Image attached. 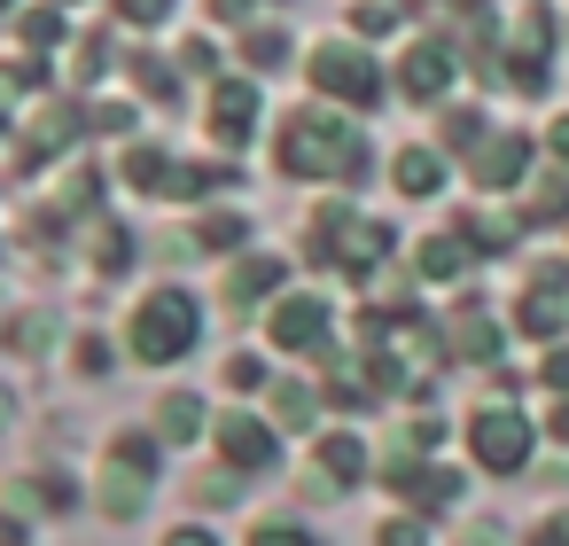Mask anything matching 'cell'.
Instances as JSON below:
<instances>
[{
	"mask_svg": "<svg viewBox=\"0 0 569 546\" xmlns=\"http://www.w3.org/2000/svg\"><path fill=\"white\" fill-rule=\"evenodd\" d=\"M219 453H227L234 468H266V460H273V429L234 406V414H219Z\"/></svg>",
	"mask_w": 569,
	"mask_h": 546,
	"instance_id": "obj_8",
	"label": "cell"
},
{
	"mask_svg": "<svg viewBox=\"0 0 569 546\" xmlns=\"http://www.w3.org/2000/svg\"><path fill=\"white\" fill-rule=\"evenodd\" d=\"M126 126H133L126 102H102V110H94V133H126Z\"/></svg>",
	"mask_w": 569,
	"mask_h": 546,
	"instance_id": "obj_28",
	"label": "cell"
},
{
	"mask_svg": "<svg viewBox=\"0 0 569 546\" xmlns=\"http://www.w3.org/2000/svg\"><path fill=\"white\" fill-rule=\"evenodd\" d=\"M266 289H281V258H234V266H227V305H234V312L258 305Z\"/></svg>",
	"mask_w": 569,
	"mask_h": 546,
	"instance_id": "obj_12",
	"label": "cell"
},
{
	"mask_svg": "<svg viewBox=\"0 0 569 546\" xmlns=\"http://www.w3.org/2000/svg\"><path fill=\"white\" fill-rule=\"evenodd\" d=\"M211 9H219L227 24H242V17H250V0H211Z\"/></svg>",
	"mask_w": 569,
	"mask_h": 546,
	"instance_id": "obj_35",
	"label": "cell"
},
{
	"mask_svg": "<svg viewBox=\"0 0 569 546\" xmlns=\"http://www.w3.org/2000/svg\"><path fill=\"white\" fill-rule=\"evenodd\" d=\"M390 250V227H375V219H351V211H320V227H312V258L320 266H351V274H367L375 258Z\"/></svg>",
	"mask_w": 569,
	"mask_h": 546,
	"instance_id": "obj_3",
	"label": "cell"
},
{
	"mask_svg": "<svg viewBox=\"0 0 569 546\" xmlns=\"http://www.w3.org/2000/svg\"><path fill=\"white\" fill-rule=\"evenodd\" d=\"M522 328H530V336H553V328H561V289H530V297H522Z\"/></svg>",
	"mask_w": 569,
	"mask_h": 546,
	"instance_id": "obj_17",
	"label": "cell"
},
{
	"mask_svg": "<svg viewBox=\"0 0 569 546\" xmlns=\"http://www.w3.org/2000/svg\"><path fill=\"white\" fill-rule=\"evenodd\" d=\"M273 344H281V351H328V305H320V297H281Z\"/></svg>",
	"mask_w": 569,
	"mask_h": 546,
	"instance_id": "obj_7",
	"label": "cell"
},
{
	"mask_svg": "<svg viewBox=\"0 0 569 546\" xmlns=\"http://www.w3.org/2000/svg\"><path fill=\"white\" fill-rule=\"evenodd\" d=\"M149 484H157V445L149 437H118L110 445V468H102V515H141V499H149Z\"/></svg>",
	"mask_w": 569,
	"mask_h": 546,
	"instance_id": "obj_4",
	"label": "cell"
},
{
	"mask_svg": "<svg viewBox=\"0 0 569 546\" xmlns=\"http://www.w3.org/2000/svg\"><path fill=\"white\" fill-rule=\"evenodd\" d=\"M553 157L569 165V118H553Z\"/></svg>",
	"mask_w": 569,
	"mask_h": 546,
	"instance_id": "obj_36",
	"label": "cell"
},
{
	"mask_svg": "<svg viewBox=\"0 0 569 546\" xmlns=\"http://www.w3.org/2000/svg\"><path fill=\"white\" fill-rule=\"evenodd\" d=\"M406 492H413V499H421V507H445V499H452V492H460V484H452V476H445V468H429V476H406Z\"/></svg>",
	"mask_w": 569,
	"mask_h": 546,
	"instance_id": "obj_22",
	"label": "cell"
},
{
	"mask_svg": "<svg viewBox=\"0 0 569 546\" xmlns=\"http://www.w3.org/2000/svg\"><path fill=\"white\" fill-rule=\"evenodd\" d=\"M126 180H133V188H172L164 149H133V157H126Z\"/></svg>",
	"mask_w": 569,
	"mask_h": 546,
	"instance_id": "obj_20",
	"label": "cell"
},
{
	"mask_svg": "<svg viewBox=\"0 0 569 546\" xmlns=\"http://www.w3.org/2000/svg\"><path fill=\"white\" fill-rule=\"evenodd\" d=\"M546 390H569V344L546 351Z\"/></svg>",
	"mask_w": 569,
	"mask_h": 546,
	"instance_id": "obj_30",
	"label": "cell"
},
{
	"mask_svg": "<svg viewBox=\"0 0 569 546\" xmlns=\"http://www.w3.org/2000/svg\"><path fill=\"white\" fill-rule=\"evenodd\" d=\"M196 336H203V312H196L188 289H157V297L133 312V359H149V367L196 351Z\"/></svg>",
	"mask_w": 569,
	"mask_h": 546,
	"instance_id": "obj_2",
	"label": "cell"
},
{
	"mask_svg": "<svg viewBox=\"0 0 569 546\" xmlns=\"http://www.w3.org/2000/svg\"><path fill=\"white\" fill-rule=\"evenodd\" d=\"M24 538H32V530H24L17 515H0V546H24Z\"/></svg>",
	"mask_w": 569,
	"mask_h": 546,
	"instance_id": "obj_33",
	"label": "cell"
},
{
	"mask_svg": "<svg viewBox=\"0 0 569 546\" xmlns=\"http://www.w3.org/2000/svg\"><path fill=\"white\" fill-rule=\"evenodd\" d=\"M468 445H476V460H483V468L515 476V468L530 460V421H522L515 406H483V414L468 421Z\"/></svg>",
	"mask_w": 569,
	"mask_h": 546,
	"instance_id": "obj_6",
	"label": "cell"
},
{
	"mask_svg": "<svg viewBox=\"0 0 569 546\" xmlns=\"http://www.w3.org/2000/svg\"><path fill=\"white\" fill-rule=\"evenodd\" d=\"M390 24H398V9H390V0H359V9H351V32H359V40H382Z\"/></svg>",
	"mask_w": 569,
	"mask_h": 546,
	"instance_id": "obj_21",
	"label": "cell"
},
{
	"mask_svg": "<svg viewBox=\"0 0 569 546\" xmlns=\"http://www.w3.org/2000/svg\"><path fill=\"white\" fill-rule=\"evenodd\" d=\"M258 126V87L250 79H219V95H211V133L219 141H242Z\"/></svg>",
	"mask_w": 569,
	"mask_h": 546,
	"instance_id": "obj_9",
	"label": "cell"
},
{
	"mask_svg": "<svg viewBox=\"0 0 569 546\" xmlns=\"http://www.w3.org/2000/svg\"><path fill=\"white\" fill-rule=\"evenodd\" d=\"M452 351H460V359H491V351H499V328H491L483 312H460V320H452Z\"/></svg>",
	"mask_w": 569,
	"mask_h": 546,
	"instance_id": "obj_15",
	"label": "cell"
},
{
	"mask_svg": "<svg viewBox=\"0 0 569 546\" xmlns=\"http://www.w3.org/2000/svg\"><path fill=\"white\" fill-rule=\"evenodd\" d=\"M164 546H219V538H211V530H172Z\"/></svg>",
	"mask_w": 569,
	"mask_h": 546,
	"instance_id": "obj_34",
	"label": "cell"
},
{
	"mask_svg": "<svg viewBox=\"0 0 569 546\" xmlns=\"http://www.w3.org/2000/svg\"><path fill=\"white\" fill-rule=\"evenodd\" d=\"M258 375H266V367H258V359H250V351H234V359H227V383H234V390H250V383H258Z\"/></svg>",
	"mask_w": 569,
	"mask_h": 546,
	"instance_id": "obj_29",
	"label": "cell"
},
{
	"mask_svg": "<svg viewBox=\"0 0 569 546\" xmlns=\"http://www.w3.org/2000/svg\"><path fill=\"white\" fill-rule=\"evenodd\" d=\"M0 421H9V398H0Z\"/></svg>",
	"mask_w": 569,
	"mask_h": 546,
	"instance_id": "obj_37",
	"label": "cell"
},
{
	"mask_svg": "<svg viewBox=\"0 0 569 546\" xmlns=\"http://www.w3.org/2000/svg\"><path fill=\"white\" fill-rule=\"evenodd\" d=\"M421 274H429V281H460V274H468V235H437V242H421Z\"/></svg>",
	"mask_w": 569,
	"mask_h": 546,
	"instance_id": "obj_13",
	"label": "cell"
},
{
	"mask_svg": "<svg viewBox=\"0 0 569 546\" xmlns=\"http://www.w3.org/2000/svg\"><path fill=\"white\" fill-rule=\"evenodd\" d=\"M24 40H32V48L63 40V17H56V9H32V17H24Z\"/></svg>",
	"mask_w": 569,
	"mask_h": 546,
	"instance_id": "obj_25",
	"label": "cell"
},
{
	"mask_svg": "<svg viewBox=\"0 0 569 546\" xmlns=\"http://www.w3.org/2000/svg\"><path fill=\"white\" fill-rule=\"evenodd\" d=\"M382 546H429V523L406 515V523H382Z\"/></svg>",
	"mask_w": 569,
	"mask_h": 546,
	"instance_id": "obj_26",
	"label": "cell"
},
{
	"mask_svg": "<svg viewBox=\"0 0 569 546\" xmlns=\"http://www.w3.org/2000/svg\"><path fill=\"white\" fill-rule=\"evenodd\" d=\"M398 188H406V196H437V188H445V157L406 149V157H398Z\"/></svg>",
	"mask_w": 569,
	"mask_h": 546,
	"instance_id": "obj_14",
	"label": "cell"
},
{
	"mask_svg": "<svg viewBox=\"0 0 569 546\" xmlns=\"http://www.w3.org/2000/svg\"><path fill=\"white\" fill-rule=\"evenodd\" d=\"M118 9H126L133 24H164V17H172V0H118Z\"/></svg>",
	"mask_w": 569,
	"mask_h": 546,
	"instance_id": "obj_27",
	"label": "cell"
},
{
	"mask_svg": "<svg viewBox=\"0 0 569 546\" xmlns=\"http://www.w3.org/2000/svg\"><path fill=\"white\" fill-rule=\"evenodd\" d=\"M157 429H164V437H180V445H188V437H196V429H203V406H196V398H188V390H180V398H164V414H157Z\"/></svg>",
	"mask_w": 569,
	"mask_h": 546,
	"instance_id": "obj_18",
	"label": "cell"
},
{
	"mask_svg": "<svg viewBox=\"0 0 569 546\" xmlns=\"http://www.w3.org/2000/svg\"><path fill=\"white\" fill-rule=\"evenodd\" d=\"M320 414V398L305 390V383H273V421H289V429H305Z\"/></svg>",
	"mask_w": 569,
	"mask_h": 546,
	"instance_id": "obj_16",
	"label": "cell"
},
{
	"mask_svg": "<svg viewBox=\"0 0 569 546\" xmlns=\"http://www.w3.org/2000/svg\"><path fill=\"white\" fill-rule=\"evenodd\" d=\"M281 172H305V180H359L367 172V141L328 118V110H297L289 133H281Z\"/></svg>",
	"mask_w": 569,
	"mask_h": 546,
	"instance_id": "obj_1",
	"label": "cell"
},
{
	"mask_svg": "<svg viewBox=\"0 0 569 546\" xmlns=\"http://www.w3.org/2000/svg\"><path fill=\"white\" fill-rule=\"evenodd\" d=\"M569 211V180H538V196H530V219H561Z\"/></svg>",
	"mask_w": 569,
	"mask_h": 546,
	"instance_id": "obj_24",
	"label": "cell"
},
{
	"mask_svg": "<svg viewBox=\"0 0 569 546\" xmlns=\"http://www.w3.org/2000/svg\"><path fill=\"white\" fill-rule=\"evenodd\" d=\"M0 9H9V0H0Z\"/></svg>",
	"mask_w": 569,
	"mask_h": 546,
	"instance_id": "obj_38",
	"label": "cell"
},
{
	"mask_svg": "<svg viewBox=\"0 0 569 546\" xmlns=\"http://www.w3.org/2000/svg\"><path fill=\"white\" fill-rule=\"evenodd\" d=\"M530 546H569V515H553V523H546V530H538Z\"/></svg>",
	"mask_w": 569,
	"mask_h": 546,
	"instance_id": "obj_32",
	"label": "cell"
},
{
	"mask_svg": "<svg viewBox=\"0 0 569 546\" xmlns=\"http://www.w3.org/2000/svg\"><path fill=\"white\" fill-rule=\"evenodd\" d=\"M312 79H320V95H336V102H382V71H375V56H359V48H343V40H328V48H312Z\"/></svg>",
	"mask_w": 569,
	"mask_h": 546,
	"instance_id": "obj_5",
	"label": "cell"
},
{
	"mask_svg": "<svg viewBox=\"0 0 569 546\" xmlns=\"http://www.w3.org/2000/svg\"><path fill=\"white\" fill-rule=\"evenodd\" d=\"M522 165H530V141H522V133H499V141L476 149V180H483V188H515Z\"/></svg>",
	"mask_w": 569,
	"mask_h": 546,
	"instance_id": "obj_10",
	"label": "cell"
},
{
	"mask_svg": "<svg viewBox=\"0 0 569 546\" xmlns=\"http://www.w3.org/2000/svg\"><path fill=\"white\" fill-rule=\"evenodd\" d=\"M398 79H406V95H413V102H437V95L452 87V56H445V48H413Z\"/></svg>",
	"mask_w": 569,
	"mask_h": 546,
	"instance_id": "obj_11",
	"label": "cell"
},
{
	"mask_svg": "<svg viewBox=\"0 0 569 546\" xmlns=\"http://www.w3.org/2000/svg\"><path fill=\"white\" fill-rule=\"evenodd\" d=\"M250 546H312V538H305V530H289V523H266Z\"/></svg>",
	"mask_w": 569,
	"mask_h": 546,
	"instance_id": "obj_31",
	"label": "cell"
},
{
	"mask_svg": "<svg viewBox=\"0 0 569 546\" xmlns=\"http://www.w3.org/2000/svg\"><path fill=\"white\" fill-rule=\"evenodd\" d=\"M242 56H250V63L266 71V63H281V56H289V40H281V32L266 24V32H250V40H242Z\"/></svg>",
	"mask_w": 569,
	"mask_h": 546,
	"instance_id": "obj_23",
	"label": "cell"
},
{
	"mask_svg": "<svg viewBox=\"0 0 569 546\" xmlns=\"http://www.w3.org/2000/svg\"><path fill=\"white\" fill-rule=\"evenodd\" d=\"M320 468H328L336 484H351V476L367 468V453H359V437H328V445H320Z\"/></svg>",
	"mask_w": 569,
	"mask_h": 546,
	"instance_id": "obj_19",
	"label": "cell"
}]
</instances>
